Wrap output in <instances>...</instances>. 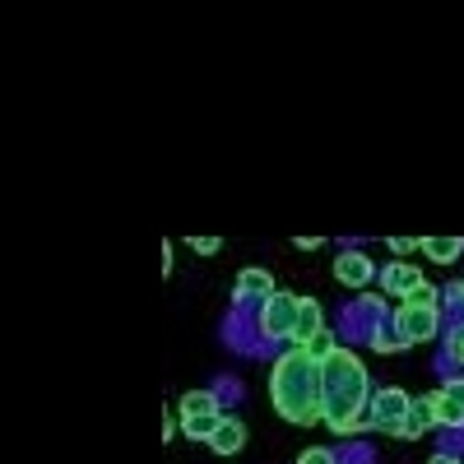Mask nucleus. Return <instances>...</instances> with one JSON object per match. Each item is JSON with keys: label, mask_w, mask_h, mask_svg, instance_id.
Here are the masks:
<instances>
[{"label": "nucleus", "mask_w": 464, "mask_h": 464, "mask_svg": "<svg viewBox=\"0 0 464 464\" xmlns=\"http://www.w3.org/2000/svg\"><path fill=\"white\" fill-rule=\"evenodd\" d=\"M269 400H275L284 422L312 428L325 422V372L306 348H288L279 353V362L269 367Z\"/></svg>", "instance_id": "obj_1"}, {"label": "nucleus", "mask_w": 464, "mask_h": 464, "mask_svg": "<svg viewBox=\"0 0 464 464\" xmlns=\"http://www.w3.org/2000/svg\"><path fill=\"white\" fill-rule=\"evenodd\" d=\"M325 372V428L339 437H353L367 428V404H372V381L358 353L334 348V358L321 362Z\"/></svg>", "instance_id": "obj_2"}, {"label": "nucleus", "mask_w": 464, "mask_h": 464, "mask_svg": "<svg viewBox=\"0 0 464 464\" xmlns=\"http://www.w3.org/2000/svg\"><path fill=\"white\" fill-rule=\"evenodd\" d=\"M297 306L302 297L288 293V288H275L265 302H260V312H256V330L265 339H293V325H297Z\"/></svg>", "instance_id": "obj_3"}, {"label": "nucleus", "mask_w": 464, "mask_h": 464, "mask_svg": "<svg viewBox=\"0 0 464 464\" xmlns=\"http://www.w3.org/2000/svg\"><path fill=\"white\" fill-rule=\"evenodd\" d=\"M413 400L400 391V385H385V391H372V404H367V428H381V432H395L400 422L409 418Z\"/></svg>", "instance_id": "obj_4"}, {"label": "nucleus", "mask_w": 464, "mask_h": 464, "mask_svg": "<svg viewBox=\"0 0 464 464\" xmlns=\"http://www.w3.org/2000/svg\"><path fill=\"white\" fill-rule=\"evenodd\" d=\"M391 321H395V339H400L404 348L428 343V339H437V330H441V316L428 312V306H400Z\"/></svg>", "instance_id": "obj_5"}, {"label": "nucleus", "mask_w": 464, "mask_h": 464, "mask_svg": "<svg viewBox=\"0 0 464 464\" xmlns=\"http://www.w3.org/2000/svg\"><path fill=\"white\" fill-rule=\"evenodd\" d=\"M334 279H339L343 288H367V284L376 279V265H372L362 251H339V256H334Z\"/></svg>", "instance_id": "obj_6"}, {"label": "nucleus", "mask_w": 464, "mask_h": 464, "mask_svg": "<svg viewBox=\"0 0 464 464\" xmlns=\"http://www.w3.org/2000/svg\"><path fill=\"white\" fill-rule=\"evenodd\" d=\"M413 404L428 413L432 428H464V409H459L446 391H432V395H422V400H413Z\"/></svg>", "instance_id": "obj_7"}, {"label": "nucleus", "mask_w": 464, "mask_h": 464, "mask_svg": "<svg viewBox=\"0 0 464 464\" xmlns=\"http://www.w3.org/2000/svg\"><path fill=\"white\" fill-rule=\"evenodd\" d=\"M376 279H381V288L391 293V297H400V302H404V293L422 284V269H418V265H409V260H391Z\"/></svg>", "instance_id": "obj_8"}, {"label": "nucleus", "mask_w": 464, "mask_h": 464, "mask_svg": "<svg viewBox=\"0 0 464 464\" xmlns=\"http://www.w3.org/2000/svg\"><path fill=\"white\" fill-rule=\"evenodd\" d=\"M325 330V312H321V302L316 297H302V306H297V325H293V348H306L316 334Z\"/></svg>", "instance_id": "obj_9"}, {"label": "nucleus", "mask_w": 464, "mask_h": 464, "mask_svg": "<svg viewBox=\"0 0 464 464\" xmlns=\"http://www.w3.org/2000/svg\"><path fill=\"white\" fill-rule=\"evenodd\" d=\"M246 446V428H242V418H218V428H214V437H209V450L214 455H237Z\"/></svg>", "instance_id": "obj_10"}, {"label": "nucleus", "mask_w": 464, "mask_h": 464, "mask_svg": "<svg viewBox=\"0 0 464 464\" xmlns=\"http://www.w3.org/2000/svg\"><path fill=\"white\" fill-rule=\"evenodd\" d=\"M275 293V275H269V269H260V265H251V269H242L237 275V288H232V297L237 302H246V297H269Z\"/></svg>", "instance_id": "obj_11"}, {"label": "nucleus", "mask_w": 464, "mask_h": 464, "mask_svg": "<svg viewBox=\"0 0 464 464\" xmlns=\"http://www.w3.org/2000/svg\"><path fill=\"white\" fill-rule=\"evenodd\" d=\"M186 418H223V400L214 391H186L181 395V422Z\"/></svg>", "instance_id": "obj_12"}, {"label": "nucleus", "mask_w": 464, "mask_h": 464, "mask_svg": "<svg viewBox=\"0 0 464 464\" xmlns=\"http://www.w3.org/2000/svg\"><path fill=\"white\" fill-rule=\"evenodd\" d=\"M422 251H428L432 265H450L464 256V237H422Z\"/></svg>", "instance_id": "obj_13"}, {"label": "nucleus", "mask_w": 464, "mask_h": 464, "mask_svg": "<svg viewBox=\"0 0 464 464\" xmlns=\"http://www.w3.org/2000/svg\"><path fill=\"white\" fill-rule=\"evenodd\" d=\"M400 306H428V312H437V306H441V293H437L428 279H422L418 288H409V293H404V302H400Z\"/></svg>", "instance_id": "obj_14"}, {"label": "nucleus", "mask_w": 464, "mask_h": 464, "mask_svg": "<svg viewBox=\"0 0 464 464\" xmlns=\"http://www.w3.org/2000/svg\"><path fill=\"white\" fill-rule=\"evenodd\" d=\"M432 428V422H428V413H422L418 404L409 409V418L400 422V428H395V437H404V441H413V437H422V432H428Z\"/></svg>", "instance_id": "obj_15"}, {"label": "nucleus", "mask_w": 464, "mask_h": 464, "mask_svg": "<svg viewBox=\"0 0 464 464\" xmlns=\"http://www.w3.org/2000/svg\"><path fill=\"white\" fill-rule=\"evenodd\" d=\"M214 428H218V418H186V422H181V432H186L190 441H209Z\"/></svg>", "instance_id": "obj_16"}, {"label": "nucleus", "mask_w": 464, "mask_h": 464, "mask_svg": "<svg viewBox=\"0 0 464 464\" xmlns=\"http://www.w3.org/2000/svg\"><path fill=\"white\" fill-rule=\"evenodd\" d=\"M334 348H339V339H334L330 330H321V334H316L312 343H306V353H312L316 362H325V358H334Z\"/></svg>", "instance_id": "obj_17"}, {"label": "nucleus", "mask_w": 464, "mask_h": 464, "mask_svg": "<svg viewBox=\"0 0 464 464\" xmlns=\"http://www.w3.org/2000/svg\"><path fill=\"white\" fill-rule=\"evenodd\" d=\"M367 343L376 348V353H400V348H404L400 339H391V334H385V325H372V330H367Z\"/></svg>", "instance_id": "obj_18"}, {"label": "nucleus", "mask_w": 464, "mask_h": 464, "mask_svg": "<svg viewBox=\"0 0 464 464\" xmlns=\"http://www.w3.org/2000/svg\"><path fill=\"white\" fill-rule=\"evenodd\" d=\"M446 353H450V362H459V367H464V321L446 334Z\"/></svg>", "instance_id": "obj_19"}, {"label": "nucleus", "mask_w": 464, "mask_h": 464, "mask_svg": "<svg viewBox=\"0 0 464 464\" xmlns=\"http://www.w3.org/2000/svg\"><path fill=\"white\" fill-rule=\"evenodd\" d=\"M297 464H339V459H334L325 446H306V450L297 455Z\"/></svg>", "instance_id": "obj_20"}, {"label": "nucleus", "mask_w": 464, "mask_h": 464, "mask_svg": "<svg viewBox=\"0 0 464 464\" xmlns=\"http://www.w3.org/2000/svg\"><path fill=\"white\" fill-rule=\"evenodd\" d=\"M391 251H395V260H404L409 251H422V237H391Z\"/></svg>", "instance_id": "obj_21"}, {"label": "nucleus", "mask_w": 464, "mask_h": 464, "mask_svg": "<svg viewBox=\"0 0 464 464\" xmlns=\"http://www.w3.org/2000/svg\"><path fill=\"white\" fill-rule=\"evenodd\" d=\"M190 246H196L200 256H214V251H218L223 242H218V237H190Z\"/></svg>", "instance_id": "obj_22"}, {"label": "nucleus", "mask_w": 464, "mask_h": 464, "mask_svg": "<svg viewBox=\"0 0 464 464\" xmlns=\"http://www.w3.org/2000/svg\"><path fill=\"white\" fill-rule=\"evenodd\" d=\"M441 391H446V395H450V400H455V404L464 409V381H446V385H441Z\"/></svg>", "instance_id": "obj_23"}, {"label": "nucleus", "mask_w": 464, "mask_h": 464, "mask_svg": "<svg viewBox=\"0 0 464 464\" xmlns=\"http://www.w3.org/2000/svg\"><path fill=\"white\" fill-rule=\"evenodd\" d=\"M446 297H450V302L459 306V312H464V279H459V284H450V293H446Z\"/></svg>", "instance_id": "obj_24"}, {"label": "nucleus", "mask_w": 464, "mask_h": 464, "mask_svg": "<svg viewBox=\"0 0 464 464\" xmlns=\"http://www.w3.org/2000/svg\"><path fill=\"white\" fill-rule=\"evenodd\" d=\"M293 246H302V251H316V246H321V237H293Z\"/></svg>", "instance_id": "obj_25"}, {"label": "nucleus", "mask_w": 464, "mask_h": 464, "mask_svg": "<svg viewBox=\"0 0 464 464\" xmlns=\"http://www.w3.org/2000/svg\"><path fill=\"white\" fill-rule=\"evenodd\" d=\"M432 464H459L455 455H432Z\"/></svg>", "instance_id": "obj_26"}]
</instances>
